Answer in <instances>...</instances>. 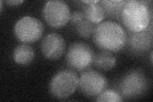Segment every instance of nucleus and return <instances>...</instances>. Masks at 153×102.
Here are the masks:
<instances>
[{
	"label": "nucleus",
	"instance_id": "nucleus-1",
	"mask_svg": "<svg viewBox=\"0 0 153 102\" xmlns=\"http://www.w3.org/2000/svg\"><path fill=\"white\" fill-rule=\"evenodd\" d=\"M93 36L95 45L102 51L117 52L126 47V32L116 22L107 21L97 24Z\"/></svg>",
	"mask_w": 153,
	"mask_h": 102
},
{
	"label": "nucleus",
	"instance_id": "nucleus-2",
	"mask_svg": "<svg viewBox=\"0 0 153 102\" xmlns=\"http://www.w3.org/2000/svg\"><path fill=\"white\" fill-rule=\"evenodd\" d=\"M151 1H127L121 15V22L128 31L137 33L146 30L152 21Z\"/></svg>",
	"mask_w": 153,
	"mask_h": 102
},
{
	"label": "nucleus",
	"instance_id": "nucleus-3",
	"mask_svg": "<svg viewBox=\"0 0 153 102\" xmlns=\"http://www.w3.org/2000/svg\"><path fill=\"white\" fill-rule=\"evenodd\" d=\"M149 87L147 75L140 69L128 71L120 80L118 92L125 100L137 99L144 95Z\"/></svg>",
	"mask_w": 153,
	"mask_h": 102
},
{
	"label": "nucleus",
	"instance_id": "nucleus-4",
	"mask_svg": "<svg viewBox=\"0 0 153 102\" xmlns=\"http://www.w3.org/2000/svg\"><path fill=\"white\" fill-rule=\"evenodd\" d=\"M79 77L73 70L65 69L58 71L49 83V92L56 99L68 98L78 87Z\"/></svg>",
	"mask_w": 153,
	"mask_h": 102
},
{
	"label": "nucleus",
	"instance_id": "nucleus-5",
	"mask_svg": "<svg viewBox=\"0 0 153 102\" xmlns=\"http://www.w3.org/2000/svg\"><path fill=\"white\" fill-rule=\"evenodd\" d=\"M94 52L84 42H75L70 45L66 54V61L71 70L84 71L93 64Z\"/></svg>",
	"mask_w": 153,
	"mask_h": 102
},
{
	"label": "nucleus",
	"instance_id": "nucleus-6",
	"mask_svg": "<svg viewBox=\"0 0 153 102\" xmlns=\"http://www.w3.org/2000/svg\"><path fill=\"white\" fill-rule=\"evenodd\" d=\"M13 33L17 39L23 43H33L42 38L44 33V26L39 19L25 16L16 23Z\"/></svg>",
	"mask_w": 153,
	"mask_h": 102
},
{
	"label": "nucleus",
	"instance_id": "nucleus-7",
	"mask_svg": "<svg viewBox=\"0 0 153 102\" xmlns=\"http://www.w3.org/2000/svg\"><path fill=\"white\" fill-rule=\"evenodd\" d=\"M70 10L65 1L51 0L47 1L42 10V15L49 26L54 28H61L70 21Z\"/></svg>",
	"mask_w": 153,
	"mask_h": 102
},
{
	"label": "nucleus",
	"instance_id": "nucleus-8",
	"mask_svg": "<svg viewBox=\"0 0 153 102\" xmlns=\"http://www.w3.org/2000/svg\"><path fill=\"white\" fill-rule=\"evenodd\" d=\"M126 47L131 55L137 57L145 56L152 51L153 45L152 21L146 30L131 33L128 31Z\"/></svg>",
	"mask_w": 153,
	"mask_h": 102
},
{
	"label": "nucleus",
	"instance_id": "nucleus-9",
	"mask_svg": "<svg viewBox=\"0 0 153 102\" xmlns=\"http://www.w3.org/2000/svg\"><path fill=\"white\" fill-rule=\"evenodd\" d=\"M108 82L101 73L94 70H86L79 77L78 88L88 97H97L107 89Z\"/></svg>",
	"mask_w": 153,
	"mask_h": 102
},
{
	"label": "nucleus",
	"instance_id": "nucleus-10",
	"mask_svg": "<svg viewBox=\"0 0 153 102\" xmlns=\"http://www.w3.org/2000/svg\"><path fill=\"white\" fill-rule=\"evenodd\" d=\"M65 40L60 34L51 33L46 35L41 43V51L49 60H58L65 51Z\"/></svg>",
	"mask_w": 153,
	"mask_h": 102
},
{
	"label": "nucleus",
	"instance_id": "nucleus-11",
	"mask_svg": "<svg viewBox=\"0 0 153 102\" xmlns=\"http://www.w3.org/2000/svg\"><path fill=\"white\" fill-rule=\"evenodd\" d=\"M126 0H102L100 3L103 7L105 17L121 22V15Z\"/></svg>",
	"mask_w": 153,
	"mask_h": 102
},
{
	"label": "nucleus",
	"instance_id": "nucleus-12",
	"mask_svg": "<svg viewBox=\"0 0 153 102\" xmlns=\"http://www.w3.org/2000/svg\"><path fill=\"white\" fill-rule=\"evenodd\" d=\"M13 60L17 64L27 65L33 61L35 56L33 47L26 43L19 45L13 51Z\"/></svg>",
	"mask_w": 153,
	"mask_h": 102
},
{
	"label": "nucleus",
	"instance_id": "nucleus-13",
	"mask_svg": "<svg viewBox=\"0 0 153 102\" xmlns=\"http://www.w3.org/2000/svg\"><path fill=\"white\" fill-rule=\"evenodd\" d=\"M82 12L86 20L94 24H100L105 18L104 10L100 2L91 4H84Z\"/></svg>",
	"mask_w": 153,
	"mask_h": 102
},
{
	"label": "nucleus",
	"instance_id": "nucleus-14",
	"mask_svg": "<svg viewBox=\"0 0 153 102\" xmlns=\"http://www.w3.org/2000/svg\"><path fill=\"white\" fill-rule=\"evenodd\" d=\"M93 65L100 70L108 71L116 66V60L112 52L103 51L95 55Z\"/></svg>",
	"mask_w": 153,
	"mask_h": 102
},
{
	"label": "nucleus",
	"instance_id": "nucleus-15",
	"mask_svg": "<svg viewBox=\"0 0 153 102\" xmlns=\"http://www.w3.org/2000/svg\"><path fill=\"white\" fill-rule=\"evenodd\" d=\"M74 27L76 34L80 37L84 38V39H88L93 35L96 26L95 24L90 22L84 19Z\"/></svg>",
	"mask_w": 153,
	"mask_h": 102
},
{
	"label": "nucleus",
	"instance_id": "nucleus-16",
	"mask_svg": "<svg viewBox=\"0 0 153 102\" xmlns=\"http://www.w3.org/2000/svg\"><path fill=\"white\" fill-rule=\"evenodd\" d=\"M95 100L98 102H121L123 101V98L118 91L112 89H105L96 97Z\"/></svg>",
	"mask_w": 153,
	"mask_h": 102
},
{
	"label": "nucleus",
	"instance_id": "nucleus-17",
	"mask_svg": "<svg viewBox=\"0 0 153 102\" xmlns=\"http://www.w3.org/2000/svg\"><path fill=\"white\" fill-rule=\"evenodd\" d=\"M85 19L84 13L82 11H74L70 14V22L74 26L76 25L79 22L82 21Z\"/></svg>",
	"mask_w": 153,
	"mask_h": 102
},
{
	"label": "nucleus",
	"instance_id": "nucleus-18",
	"mask_svg": "<svg viewBox=\"0 0 153 102\" xmlns=\"http://www.w3.org/2000/svg\"><path fill=\"white\" fill-rule=\"evenodd\" d=\"M24 2L22 0H10V1H6L5 3L7 5L10 7H17L21 5Z\"/></svg>",
	"mask_w": 153,
	"mask_h": 102
},
{
	"label": "nucleus",
	"instance_id": "nucleus-19",
	"mask_svg": "<svg viewBox=\"0 0 153 102\" xmlns=\"http://www.w3.org/2000/svg\"><path fill=\"white\" fill-rule=\"evenodd\" d=\"M81 3H84L85 4H95V3H98L100 1L99 0H89V1H80Z\"/></svg>",
	"mask_w": 153,
	"mask_h": 102
},
{
	"label": "nucleus",
	"instance_id": "nucleus-20",
	"mask_svg": "<svg viewBox=\"0 0 153 102\" xmlns=\"http://www.w3.org/2000/svg\"><path fill=\"white\" fill-rule=\"evenodd\" d=\"M0 7H1V12H2V10H3V1H0Z\"/></svg>",
	"mask_w": 153,
	"mask_h": 102
}]
</instances>
